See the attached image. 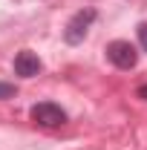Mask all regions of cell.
Returning <instances> with one entry per match:
<instances>
[{
    "label": "cell",
    "mask_w": 147,
    "mask_h": 150,
    "mask_svg": "<svg viewBox=\"0 0 147 150\" xmlns=\"http://www.w3.org/2000/svg\"><path fill=\"white\" fill-rule=\"evenodd\" d=\"M107 58H110L118 69H133L136 61H139V52H136V46L130 40H112L110 46H107Z\"/></svg>",
    "instance_id": "obj_3"
},
{
    "label": "cell",
    "mask_w": 147,
    "mask_h": 150,
    "mask_svg": "<svg viewBox=\"0 0 147 150\" xmlns=\"http://www.w3.org/2000/svg\"><path fill=\"white\" fill-rule=\"evenodd\" d=\"M139 40H141V46L147 52V23H139Z\"/></svg>",
    "instance_id": "obj_6"
},
{
    "label": "cell",
    "mask_w": 147,
    "mask_h": 150,
    "mask_svg": "<svg viewBox=\"0 0 147 150\" xmlns=\"http://www.w3.org/2000/svg\"><path fill=\"white\" fill-rule=\"evenodd\" d=\"M139 98H144V101H147V84H141V87H139Z\"/></svg>",
    "instance_id": "obj_7"
},
{
    "label": "cell",
    "mask_w": 147,
    "mask_h": 150,
    "mask_svg": "<svg viewBox=\"0 0 147 150\" xmlns=\"http://www.w3.org/2000/svg\"><path fill=\"white\" fill-rule=\"evenodd\" d=\"M29 115H32V121L40 124V127H58V124L66 121V112L61 110L58 104H52V101H40V104H35V107L29 110Z\"/></svg>",
    "instance_id": "obj_2"
},
{
    "label": "cell",
    "mask_w": 147,
    "mask_h": 150,
    "mask_svg": "<svg viewBox=\"0 0 147 150\" xmlns=\"http://www.w3.org/2000/svg\"><path fill=\"white\" fill-rule=\"evenodd\" d=\"M0 98H15V87H12V84H3V81H0Z\"/></svg>",
    "instance_id": "obj_5"
},
{
    "label": "cell",
    "mask_w": 147,
    "mask_h": 150,
    "mask_svg": "<svg viewBox=\"0 0 147 150\" xmlns=\"http://www.w3.org/2000/svg\"><path fill=\"white\" fill-rule=\"evenodd\" d=\"M95 20V9H81V12H75L72 18H69V23H66V29H64V40L66 43H81L84 38H87V32H90V23Z\"/></svg>",
    "instance_id": "obj_1"
},
{
    "label": "cell",
    "mask_w": 147,
    "mask_h": 150,
    "mask_svg": "<svg viewBox=\"0 0 147 150\" xmlns=\"http://www.w3.org/2000/svg\"><path fill=\"white\" fill-rule=\"evenodd\" d=\"M15 72L23 75V78L37 75V72H40V58H37L35 52H29V49L18 52V58H15Z\"/></svg>",
    "instance_id": "obj_4"
}]
</instances>
